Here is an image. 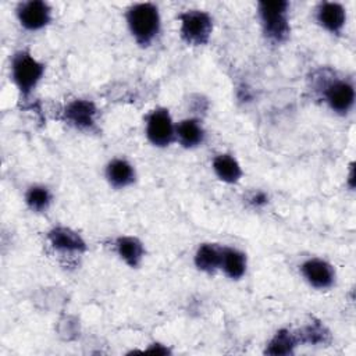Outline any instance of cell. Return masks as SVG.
Returning a JSON list of instances; mask_svg holds the SVG:
<instances>
[{
	"instance_id": "obj_10",
	"label": "cell",
	"mask_w": 356,
	"mask_h": 356,
	"mask_svg": "<svg viewBox=\"0 0 356 356\" xmlns=\"http://www.w3.org/2000/svg\"><path fill=\"white\" fill-rule=\"evenodd\" d=\"M49 241L54 249L61 252H85L86 243L82 236L65 227H56L49 232Z\"/></svg>"
},
{
	"instance_id": "obj_1",
	"label": "cell",
	"mask_w": 356,
	"mask_h": 356,
	"mask_svg": "<svg viewBox=\"0 0 356 356\" xmlns=\"http://www.w3.org/2000/svg\"><path fill=\"white\" fill-rule=\"evenodd\" d=\"M128 26L139 44H149L160 29L159 10L152 3H139L127 13Z\"/></svg>"
},
{
	"instance_id": "obj_4",
	"label": "cell",
	"mask_w": 356,
	"mask_h": 356,
	"mask_svg": "<svg viewBox=\"0 0 356 356\" xmlns=\"http://www.w3.org/2000/svg\"><path fill=\"white\" fill-rule=\"evenodd\" d=\"M181 19V35L191 44H204L209 42L213 22L207 13L192 10L182 13Z\"/></svg>"
},
{
	"instance_id": "obj_21",
	"label": "cell",
	"mask_w": 356,
	"mask_h": 356,
	"mask_svg": "<svg viewBox=\"0 0 356 356\" xmlns=\"http://www.w3.org/2000/svg\"><path fill=\"white\" fill-rule=\"evenodd\" d=\"M252 202H253V204H256V206H261V204L267 203V195L263 193V192H259V193H256V195L253 196Z\"/></svg>"
},
{
	"instance_id": "obj_5",
	"label": "cell",
	"mask_w": 356,
	"mask_h": 356,
	"mask_svg": "<svg viewBox=\"0 0 356 356\" xmlns=\"http://www.w3.org/2000/svg\"><path fill=\"white\" fill-rule=\"evenodd\" d=\"M174 125L168 110L156 108L147 117L146 135L154 146H167L174 139Z\"/></svg>"
},
{
	"instance_id": "obj_13",
	"label": "cell",
	"mask_w": 356,
	"mask_h": 356,
	"mask_svg": "<svg viewBox=\"0 0 356 356\" xmlns=\"http://www.w3.org/2000/svg\"><path fill=\"white\" fill-rule=\"evenodd\" d=\"M221 254L222 248L213 243H203L196 250L195 264L202 271L214 273L221 266Z\"/></svg>"
},
{
	"instance_id": "obj_3",
	"label": "cell",
	"mask_w": 356,
	"mask_h": 356,
	"mask_svg": "<svg viewBox=\"0 0 356 356\" xmlns=\"http://www.w3.org/2000/svg\"><path fill=\"white\" fill-rule=\"evenodd\" d=\"M44 65L25 50L14 54L11 61L13 79L22 95H29L43 76Z\"/></svg>"
},
{
	"instance_id": "obj_9",
	"label": "cell",
	"mask_w": 356,
	"mask_h": 356,
	"mask_svg": "<svg viewBox=\"0 0 356 356\" xmlns=\"http://www.w3.org/2000/svg\"><path fill=\"white\" fill-rule=\"evenodd\" d=\"M95 115H96L95 104L89 100H82V99H76L71 102L64 110L65 120L71 125L79 129L92 128L95 125Z\"/></svg>"
},
{
	"instance_id": "obj_18",
	"label": "cell",
	"mask_w": 356,
	"mask_h": 356,
	"mask_svg": "<svg viewBox=\"0 0 356 356\" xmlns=\"http://www.w3.org/2000/svg\"><path fill=\"white\" fill-rule=\"evenodd\" d=\"M296 342H298V338L293 334H291L288 330H280L268 342L266 348V353L273 356L291 355L293 352Z\"/></svg>"
},
{
	"instance_id": "obj_7",
	"label": "cell",
	"mask_w": 356,
	"mask_h": 356,
	"mask_svg": "<svg viewBox=\"0 0 356 356\" xmlns=\"http://www.w3.org/2000/svg\"><path fill=\"white\" fill-rule=\"evenodd\" d=\"M325 99L330 107L341 114L348 113L355 102V90L349 82L337 81L325 88Z\"/></svg>"
},
{
	"instance_id": "obj_17",
	"label": "cell",
	"mask_w": 356,
	"mask_h": 356,
	"mask_svg": "<svg viewBox=\"0 0 356 356\" xmlns=\"http://www.w3.org/2000/svg\"><path fill=\"white\" fill-rule=\"evenodd\" d=\"M175 134L185 147H193L200 145L204 136L203 128L196 120L181 121L175 128Z\"/></svg>"
},
{
	"instance_id": "obj_6",
	"label": "cell",
	"mask_w": 356,
	"mask_h": 356,
	"mask_svg": "<svg viewBox=\"0 0 356 356\" xmlns=\"http://www.w3.org/2000/svg\"><path fill=\"white\" fill-rule=\"evenodd\" d=\"M17 15L24 28L29 31H38L49 24L50 7L44 1L31 0L18 6Z\"/></svg>"
},
{
	"instance_id": "obj_12",
	"label": "cell",
	"mask_w": 356,
	"mask_h": 356,
	"mask_svg": "<svg viewBox=\"0 0 356 356\" xmlns=\"http://www.w3.org/2000/svg\"><path fill=\"white\" fill-rule=\"evenodd\" d=\"M106 175L108 182L115 188H124L132 184L135 179V171L132 165L122 159H115L111 163H108Z\"/></svg>"
},
{
	"instance_id": "obj_19",
	"label": "cell",
	"mask_w": 356,
	"mask_h": 356,
	"mask_svg": "<svg viewBox=\"0 0 356 356\" xmlns=\"http://www.w3.org/2000/svg\"><path fill=\"white\" fill-rule=\"evenodd\" d=\"M50 193L44 186H31L25 195L26 204L35 211H43L50 204Z\"/></svg>"
},
{
	"instance_id": "obj_20",
	"label": "cell",
	"mask_w": 356,
	"mask_h": 356,
	"mask_svg": "<svg viewBox=\"0 0 356 356\" xmlns=\"http://www.w3.org/2000/svg\"><path fill=\"white\" fill-rule=\"evenodd\" d=\"M299 339L306 343H325L330 339V332L320 321H314L300 331Z\"/></svg>"
},
{
	"instance_id": "obj_14",
	"label": "cell",
	"mask_w": 356,
	"mask_h": 356,
	"mask_svg": "<svg viewBox=\"0 0 356 356\" xmlns=\"http://www.w3.org/2000/svg\"><path fill=\"white\" fill-rule=\"evenodd\" d=\"M117 252L120 257L131 267H138L143 257V245L138 238L120 236L117 239Z\"/></svg>"
},
{
	"instance_id": "obj_15",
	"label": "cell",
	"mask_w": 356,
	"mask_h": 356,
	"mask_svg": "<svg viewBox=\"0 0 356 356\" xmlns=\"http://www.w3.org/2000/svg\"><path fill=\"white\" fill-rule=\"evenodd\" d=\"M225 274L232 278L238 280L243 275L246 270V257L242 252L234 248H222L221 254V266H220Z\"/></svg>"
},
{
	"instance_id": "obj_16",
	"label": "cell",
	"mask_w": 356,
	"mask_h": 356,
	"mask_svg": "<svg viewBox=\"0 0 356 356\" xmlns=\"http://www.w3.org/2000/svg\"><path fill=\"white\" fill-rule=\"evenodd\" d=\"M213 168L217 177L227 184L238 182L242 175L238 161L231 154H218L213 160Z\"/></svg>"
},
{
	"instance_id": "obj_11",
	"label": "cell",
	"mask_w": 356,
	"mask_h": 356,
	"mask_svg": "<svg viewBox=\"0 0 356 356\" xmlns=\"http://www.w3.org/2000/svg\"><path fill=\"white\" fill-rule=\"evenodd\" d=\"M317 19L327 31L338 33L345 25L346 14L338 3H323L317 11Z\"/></svg>"
},
{
	"instance_id": "obj_2",
	"label": "cell",
	"mask_w": 356,
	"mask_h": 356,
	"mask_svg": "<svg viewBox=\"0 0 356 356\" xmlns=\"http://www.w3.org/2000/svg\"><path fill=\"white\" fill-rule=\"evenodd\" d=\"M286 1H263L259 4V14L264 33L274 42H282L289 35Z\"/></svg>"
},
{
	"instance_id": "obj_8",
	"label": "cell",
	"mask_w": 356,
	"mask_h": 356,
	"mask_svg": "<svg viewBox=\"0 0 356 356\" xmlns=\"http://www.w3.org/2000/svg\"><path fill=\"white\" fill-rule=\"evenodd\" d=\"M303 277L310 285L318 289H324L332 285L334 282V270L332 267L321 259H310L305 261L300 267Z\"/></svg>"
}]
</instances>
